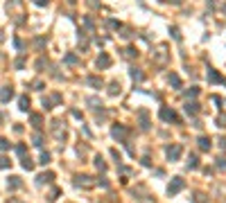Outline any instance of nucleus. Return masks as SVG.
<instances>
[{
	"mask_svg": "<svg viewBox=\"0 0 226 203\" xmlns=\"http://www.w3.org/2000/svg\"><path fill=\"white\" fill-rule=\"evenodd\" d=\"M9 147V144H7V140H2V138H0V149H7Z\"/></svg>",
	"mask_w": 226,
	"mask_h": 203,
	"instance_id": "f03ea898",
	"label": "nucleus"
},
{
	"mask_svg": "<svg viewBox=\"0 0 226 203\" xmlns=\"http://www.w3.org/2000/svg\"><path fill=\"white\" fill-rule=\"evenodd\" d=\"M9 97H11V90H7V88H5V90H2V99H9Z\"/></svg>",
	"mask_w": 226,
	"mask_h": 203,
	"instance_id": "f257e3e1",
	"label": "nucleus"
},
{
	"mask_svg": "<svg viewBox=\"0 0 226 203\" xmlns=\"http://www.w3.org/2000/svg\"><path fill=\"white\" fill-rule=\"evenodd\" d=\"M5 165H7V160H5V158H0V167H5Z\"/></svg>",
	"mask_w": 226,
	"mask_h": 203,
	"instance_id": "7ed1b4c3",
	"label": "nucleus"
}]
</instances>
